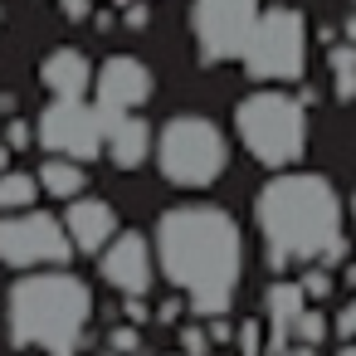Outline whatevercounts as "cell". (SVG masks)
<instances>
[{"instance_id":"f546056e","label":"cell","mask_w":356,"mask_h":356,"mask_svg":"<svg viewBox=\"0 0 356 356\" xmlns=\"http://www.w3.org/2000/svg\"><path fill=\"white\" fill-rule=\"evenodd\" d=\"M127 25L142 30V25H147V6H127Z\"/></svg>"},{"instance_id":"9c48e42d","label":"cell","mask_w":356,"mask_h":356,"mask_svg":"<svg viewBox=\"0 0 356 356\" xmlns=\"http://www.w3.org/2000/svg\"><path fill=\"white\" fill-rule=\"evenodd\" d=\"M40 147L44 152H59V156H79V161H93L108 152V113L98 103H83V98H54L44 113H40Z\"/></svg>"},{"instance_id":"ac0fdd59","label":"cell","mask_w":356,"mask_h":356,"mask_svg":"<svg viewBox=\"0 0 356 356\" xmlns=\"http://www.w3.org/2000/svg\"><path fill=\"white\" fill-rule=\"evenodd\" d=\"M40 191H44V186H40L35 176H25V171H6V176H0V215H10V210H30Z\"/></svg>"},{"instance_id":"7c38bea8","label":"cell","mask_w":356,"mask_h":356,"mask_svg":"<svg viewBox=\"0 0 356 356\" xmlns=\"http://www.w3.org/2000/svg\"><path fill=\"white\" fill-rule=\"evenodd\" d=\"M264 307H268V356H283V351L298 341V317L307 312V288H302V278H298V283H288V278L268 283Z\"/></svg>"},{"instance_id":"4dcf8cb0","label":"cell","mask_w":356,"mask_h":356,"mask_svg":"<svg viewBox=\"0 0 356 356\" xmlns=\"http://www.w3.org/2000/svg\"><path fill=\"white\" fill-rule=\"evenodd\" d=\"M283 356H317V346H312V341H293Z\"/></svg>"},{"instance_id":"1f68e13d","label":"cell","mask_w":356,"mask_h":356,"mask_svg":"<svg viewBox=\"0 0 356 356\" xmlns=\"http://www.w3.org/2000/svg\"><path fill=\"white\" fill-rule=\"evenodd\" d=\"M10 152H15L10 142H0V176H6V171H10Z\"/></svg>"},{"instance_id":"44dd1931","label":"cell","mask_w":356,"mask_h":356,"mask_svg":"<svg viewBox=\"0 0 356 356\" xmlns=\"http://www.w3.org/2000/svg\"><path fill=\"white\" fill-rule=\"evenodd\" d=\"M327 332H332V322H327V317H322L317 307H307V312L298 317V341H312V346H317V341H322Z\"/></svg>"},{"instance_id":"ffe728a7","label":"cell","mask_w":356,"mask_h":356,"mask_svg":"<svg viewBox=\"0 0 356 356\" xmlns=\"http://www.w3.org/2000/svg\"><path fill=\"white\" fill-rule=\"evenodd\" d=\"M181 351L186 356H210L215 351V337H210V327H181Z\"/></svg>"},{"instance_id":"83f0119b","label":"cell","mask_w":356,"mask_h":356,"mask_svg":"<svg viewBox=\"0 0 356 356\" xmlns=\"http://www.w3.org/2000/svg\"><path fill=\"white\" fill-rule=\"evenodd\" d=\"M229 312H220V317H210V337H215V346L220 341H229V322H225Z\"/></svg>"},{"instance_id":"5bb4252c","label":"cell","mask_w":356,"mask_h":356,"mask_svg":"<svg viewBox=\"0 0 356 356\" xmlns=\"http://www.w3.org/2000/svg\"><path fill=\"white\" fill-rule=\"evenodd\" d=\"M40 83H44L54 98H83V93L98 83V74H93L88 54H79V49H54V54L40 64Z\"/></svg>"},{"instance_id":"8992f818","label":"cell","mask_w":356,"mask_h":356,"mask_svg":"<svg viewBox=\"0 0 356 356\" xmlns=\"http://www.w3.org/2000/svg\"><path fill=\"white\" fill-rule=\"evenodd\" d=\"M302 59H307V25L293 6H268L254 40H249V54L239 59L249 69L254 83H293L302 74Z\"/></svg>"},{"instance_id":"6da1fadb","label":"cell","mask_w":356,"mask_h":356,"mask_svg":"<svg viewBox=\"0 0 356 356\" xmlns=\"http://www.w3.org/2000/svg\"><path fill=\"white\" fill-rule=\"evenodd\" d=\"M156 264L200 317L229 312L244 273L239 225L220 205H176L156 220Z\"/></svg>"},{"instance_id":"4fadbf2b","label":"cell","mask_w":356,"mask_h":356,"mask_svg":"<svg viewBox=\"0 0 356 356\" xmlns=\"http://www.w3.org/2000/svg\"><path fill=\"white\" fill-rule=\"evenodd\" d=\"M64 225H69L79 254H103V249L113 244V234H118V215H113V205L98 200V195H74L69 210H64Z\"/></svg>"},{"instance_id":"8fae6325","label":"cell","mask_w":356,"mask_h":356,"mask_svg":"<svg viewBox=\"0 0 356 356\" xmlns=\"http://www.w3.org/2000/svg\"><path fill=\"white\" fill-rule=\"evenodd\" d=\"M98 268H103V283L118 288L122 298H147L152 293V249L137 229L113 234V244L98 254Z\"/></svg>"},{"instance_id":"52a82bcc","label":"cell","mask_w":356,"mask_h":356,"mask_svg":"<svg viewBox=\"0 0 356 356\" xmlns=\"http://www.w3.org/2000/svg\"><path fill=\"white\" fill-rule=\"evenodd\" d=\"M264 20L259 0H195L191 6V35L205 64H229L249 54V40Z\"/></svg>"},{"instance_id":"74e56055","label":"cell","mask_w":356,"mask_h":356,"mask_svg":"<svg viewBox=\"0 0 356 356\" xmlns=\"http://www.w3.org/2000/svg\"><path fill=\"white\" fill-rule=\"evenodd\" d=\"M176 356H186V351H176Z\"/></svg>"},{"instance_id":"f1b7e54d","label":"cell","mask_w":356,"mask_h":356,"mask_svg":"<svg viewBox=\"0 0 356 356\" xmlns=\"http://www.w3.org/2000/svg\"><path fill=\"white\" fill-rule=\"evenodd\" d=\"M176 317H181V302H176V298H171V302H161V307H156V322H166V327H171V322H176Z\"/></svg>"},{"instance_id":"3957f363","label":"cell","mask_w":356,"mask_h":356,"mask_svg":"<svg viewBox=\"0 0 356 356\" xmlns=\"http://www.w3.org/2000/svg\"><path fill=\"white\" fill-rule=\"evenodd\" d=\"M93 317V293L79 273L54 268H35L10 288L6 302V322H10V341L15 346H40L49 356H79L83 332Z\"/></svg>"},{"instance_id":"ba28073f","label":"cell","mask_w":356,"mask_h":356,"mask_svg":"<svg viewBox=\"0 0 356 356\" xmlns=\"http://www.w3.org/2000/svg\"><path fill=\"white\" fill-rule=\"evenodd\" d=\"M74 234L69 225H59L54 215L44 210H10L0 215V264L10 268H54V264H69L74 254Z\"/></svg>"},{"instance_id":"7a4b0ae2","label":"cell","mask_w":356,"mask_h":356,"mask_svg":"<svg viewBox=\"0 0 356 356\" xmlns=\"http://www.w3.org/2000/svg\"><path fill=\"white\" fill-rule=\"evenodd\" d=\"M254 220H259L264 259H268L273 273H288L293 264H327V268H337L346 259L341 200H337L327 176L278 171L254 195Z\"/></svg>"},{"instance_id":"d6986e66","label":"cell","mask_w":356,"mask_h":356,"mask_svg":"<svg viewBox=\"0 0 356 356\" xmlns=\"http://www.w3.org/2000/svg\"><path fill=\"white\" fill-rule=\"evenodd\" d=\"M264 327H268V322H259V317H244V322H239V356H264V351H268Z\"/></svg>"},{"instance_id":"603a6c76","label":"cell","mask_w":356,"mask_h":356,"mask_svg":"<svg viewBox=\"0 0 356 356\" xmlns=\"http://www.w3.org/2000/svg\"><path fill=\"white\" fill-rule=\"evenodd\" d=\"M108 346H113V351H122V356H137V351H142L137 322H127V327H113V332H108Z\"/></svg>"},{"instance_id":"484cf974","label":"cell","mask_w":356,"mask_h":356,"mask_svg":"<svg viewBox=\"0 0 356 356\" xmlns=\"http://www.w3.org/2000/svg\"><path fill=\"white\" fill-rule=\"evenodd\" d=\"M332 332H337L341 341H351V337H356V298H351V302L341 307V317L332 322Z\"/></svg>"},{"instance_id":"4316f807","label":"cell","mask_w":356,"mask_h":356,"mask_svg":"<svg viewBox=\"0 0 356 356\" xmlns=\"http://www.w3.org/2000/svg\"><path fill=\"white\" fill-rule=\"evenodd\" d=\"M122 312H127V322H152V307H147V298H122Z\"/></svg>"},{"instance_id":"2e32d148","label":"cell","mask_w":356,"mask_h":356,"mask_svg":"<svg viewBox=\"0 0 356 356\" xmlns=\"http://www.w3.org/2000/svg\"><path fill=\"white\" fill-rule=\"evenodd\" d=\"M40 186H44V195H54V200H74V195H83L88 176H83L79 156H59V152H49V161L40 166Z\"/></svg>"},{"instance_id":"5b68a950","label":"cell","mask_w":356,"mask_h":356,"mask_svg":"<svg viewBox=\"0 0 356 356\" xmlns=\"http://www.w3.org/2000/svg\"><path fill=\"white\" fill-rule=\"evenodd\" d=\"M225 161H229V142L200 113H181L156 132V166L171 186L205 191L225 176Z\"/></svg>"},{"instance_id":"836d02e7","label":"cell","mask_w":356,"mask_h":356,"mask_svg":"<svg viewBox=\"0 0 356 356\" xmlns=\"http://www.w3.org/2000/svg\"><path fill=\"white\" fill-rule=\"evenodd\" d=\"M341 278H346V288H356V264H346V273H341Z\"/></svg>"},{"instance_id":"d6a6232c","label":"cell","mask_w":356,"mask_h":356,"mask_svg":"<svg viewBox=\"0 0 356 356\" xmlns=\"http://www.w3.org/2000/svg\"><path fill=\"white\" fill-rule=\"evenodd\" d=\"M341 35H346V40H351V44H356V15H351V20H346V25H341Z\"/></svg>"},{"instance_id":"d4e9b609","label":"cell","mask_w":356,"mask_h":356,"mask_svg":"<svg viewBox=\"0 0 356 356\" xmlns=\"http://www.w3.org/2000/svg\"><path fill=\"white\" fill-rule=\"evenodd\" d=\"M59 15H64L69 25H83V20L93 15V0H59Z\"/></svg>"},{"instance_id":"d590c367","label":"cell","mask_w":356,"mask_h":356,"mask_svg":"<svg viewBox=\"0 0 356 356\" xmlns=\"http://www.w3.org/2000/svg\"><path fill=\"white\" fill-rule=\"evenodd\" d=\"M346 205H351V220H356V191H351V200H346Z\"/></svg>"},{"instance_id":"8d00e7d4","label":"cell","mask_w":356,"mask_h":356,"mask_svg":"<svg viewBox=\"0 0 356 356\" xmlns=\"http://www.w3.org/2000/svg\"><path fill=\"white\" fill-rule=\"evenodd\" d=\"M103 356H122V351H113V346H108V351H103Z\"/></svg>"},{"instance_id":"e0dca14e","label":"cell","mask_w":356,"mask_h":356,"mask_svg":"<svg viewBox=\"0 0 356 356\" xmlns=\"http://www.w3.org/2000/svg\"><path fill=\"white\" fill-rule=\"evenodd\" d=\"M327 64H332V93H337L341 103H356V44L341 40V44L327 54Z\"/></svg>"},{"instance_id":"cb8c5ba5","label":"cell","mask_w":356,"mask_h":356,"mask_svg":"<svg viewBox=\"0 0 356 356\" xmlns=\"http://www.w3.org/2000/svg\"><path fill=\"white\" fill-rule=\"evenodd\" d=\"M35 137H40V127H35V122H25V118H10V122H6V142H10L15 152H25Z\"/></svg>"},{"instance_id":"7402d4cb","label":"cell","mask_w":356,"mask_h":356,"mask_svg":"<svg viewBox=\"0 0 356 356\" xmlns=\"http://www.w3.org/2000/svg\"><path fill=\"white\" fill-rule=\"evenodd\" d=\"M302 288H307V298H327V293H332V268H327V264H307Z\"/></svg>"},{"instance_id":"30bf717a","label":"cell","mask_w":356,"mask_h":356,"mask_svg":"<svg viewBox=\"0 0 356 356\" xmlns=\"http://www.w3.org/2000/svg\"><path fill=\"white\" fill-rule=\"evenodd\" d=\"M152 88H156L152 69H147L142 59H132V54H113V59L98 69V83H93L98 108L108 113V127H118L122 118H132V113L152 98Z\"/></svg>"},{"instance_id":"277c9868","label":"cell","mask_w":356,"mask_h":356,"mask_svg":"<svg viewBox=\"0 0 356 356\" xmlns=\"http://www.w3.org/2000/svg\"><path fill=\"white\" fill-rule=\"evenodd\" d=\"M234 132L259 166H273V171L298 166L302 152H307V103L288 98V93H273V88L249 93L234 108Z\"/></svg>"},{"instance_id":"e575fe53","label":"cell","mask_w":356,"mask_h":356,"mask_svg":"<svg viewBox=\"0 0 356 356\" xmlns=\"http://www.w3.org/2000/svg\"><path fill=\"white\" fill-rule=\"evenodd\" d=\"M337 356H356V337H351V341H341V351H337Z\"/></svg>"},{"instance_id":"9a60e30c","label":"cell","mask_w":356,"mask_h":356,"mask_svg":"<svg viewBox=\"0 0 356 356\" xmlns=\"http://www.w3.org/2000/svg\"><path fill=\"white\" fill-rule=\"evenodd\" d=\"M108 156L118 171H137L147 156H152V122L147 118H122L113 132H108Z\"/></svg>"}]
</instances>
